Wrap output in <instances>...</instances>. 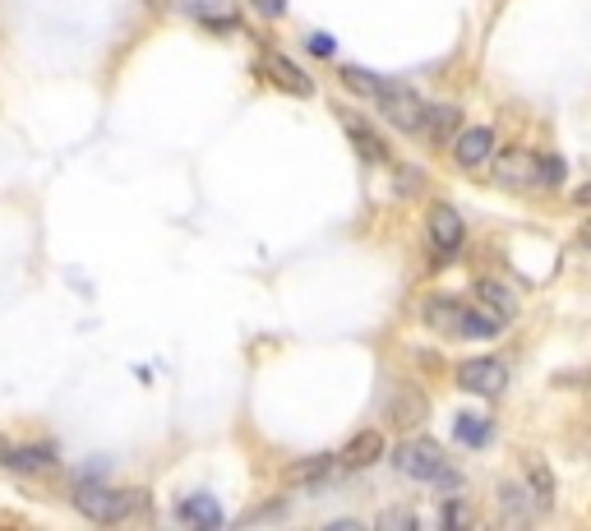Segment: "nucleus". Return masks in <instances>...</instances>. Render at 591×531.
Masks as SVG:
<instances>
[{"instance_id": "6ab92c4d", "label": "nucleus", "mask_w": 591, "mask_h": 531, "mask_svg": "<svg viewBox=\"0 0 591 531\" xmlns=\"http://www.w3.org/2000/svg\"><path fill=\"white\" fill-rule=\"evenodd\" d=\"M425 134H430V144H448V139H458V107H430L425 116Z\"/></svg>"}, {"instance_id": "bb28decb", "label": "nucleus", "mask_w": 591, "mask_h": 531, "mask_svg": "<svg viewBox=\"0 0 591 531\" xmlns=\"http://www.w3.org/2000/svg\"><path fill=\"white\" fill-rule=\"evenodd\" d=\"M462 518H467V513H462L458 504H448V508H444V522H462Z\"/></svg>"}, {"instance_id": "9b49d317", "label": "nucleus", "mask_w": 591, "mask_h": 531, "mask_svg": "<svg viewBox=\"0 0 591 531\" xmlns=\"http://www.w3.org/2000/svg\"><path fill=\"white\" fill-rule=\"evenodd\" d=\"M264 74L282 88V93H291V97H310V93H314L310 74H305L296 61H287V56H268V61H264Z\"/></svg>"}, {"instance_id": "a878e982", "label": "nucleus", "mask_w": 591, "mask_h": 531, "mask_svg": "<svg viewBox=\"0 0 591 531\" xmlns=\"http://www.w3.org/2000/svg\"><path fill=\"white\" fill-rule=\"evenodd\" d=\"M254 10L259 14H282L287 10V0H254Z\"/></svg>"}, {"instance_id": "39448f33", "label": "nucleus", "mask_w": 591, "mask_h": 531, "mask_svg": "<svg viewBox=\"0 0 591 531\" xmlns=\"http://www.w3.org/2000/svg\"><path fill=\"white\" fill-rule=\"evenodd\" d=\"M495 181L518 190V185H541V157H531L527 148H508L495 157Z\"/></svg>"}, {"instance_id": "20e7f679", "label": "nucleus", "mask_w": 591, "mask_h": 531, "mask_svg": "<svg viewBox=\"0 0 591 531\" xmlns=\"http://www.w3.org/2000/svg\"><path fill=\"white\" fill-rule=\"evenodd\" d=\"M425 231H430V250H435L439 259H453V254L462 250V241H467V227H462V218H458V208H453V204H435V208H430Z\"/></svg>"}, {"instance_id": "dca6fc26", "label": "nucleus", "mask_w": 591, "mask_h": 531, "mask_svg": "<svg viewBox=\"0 0 591 531\" xmlns=\"http://www.w3.org/2000/svg\"><path fill=\"white\" fill-rule=\"evenodd\" d=\"M176 518L190 527H222V504L213 495H190L176 504Z\"/></svg>"}, {"instance_id": "cd10ccee", "label": "nucleus", "mask_w": 591, "mask_h": 531, "mask_svg": "<svg viewBox=\"0 0 591 531\" xmlns=\"http://www.w3.org/2000/svg\"><path fill=\"white\" fill-rule=\"evenodd\" d=\"M578 204H591V185H582L578 190Z\"/></svg>"}, {"instance_id": "412c9836", "label": "nucleus", "mask_w": 591, "mask_h": 531, "mask_svg": "<svg viewBox=\"0 0 591 531\" xmlns=\"http://www.w3.org/2000/svg\"><path fill=\"white\" fill-rule=\"evenodd\" d=\"M527 485L536 490V499H541L545 508L555 504V476H550V467H545L541 458H527Z\"/></svg>"}, {"instance_id": "393cba45", "label": "nucleus", "mask_w": 591, "mask_h": 531, "mask_svg": "<svg viewBox=\"0 0 591 531\" xmlns=\"http://www.w3.org/2000/svg\"><path fill=\"white\" fill-rule=\"evenodd\" d=\"M310 51H314V56H333V51H338V42H333L328 33H314L310 37Z\"/></svg>"}, {"instance_id": "f257e3e1", "label": "nucleus", "mask_w": 591, "mask_h": 531, "mask_svg": "<svg viewBox=\"0 0 591 531\" xmlns=\"http://www.w3.org/2000/svg\"><path fill=\"white\" fill-rule=\"evenodd\" d=\"M70 499H74V508H79L88 522H125L130 513L144 508V490H116V485L88 481V476L74 481Z\"/></svg>"}, {"instance_id": "b1692460", "label": "nucleus", "mask_w": 591, "mask_h": 531, "mask_svg": "<svg viewBox=\"0 0 591 531\" xmlns=\"http://www.w3.org/2000/svg\"><path fill=\"white\" fill-rule=\"evenodd\" d=\"M568 167H564V157H541V185H564Z\"/></svg>"}, {"instance_id": "4468645a", "label": "nucleus", "mask_w": 591, "mask_h": 531, "mask_svg": "<svg viewBox=\"0 0 591 531\" xmlns=\"http://www.w3.org/2000/svg\"><path fill=\"white\" fill-rule=\"evenodd\" d=\"M462 305L458 301H448V296H430V301L421 305V319L430 328H435V333H462Z\"/></svg>"}, {"instance_id": "1a4fd4ad", "label": "nucleus", "mask_w": 591, "mask_h": 531, "mask_svg": "<svg viewBox=\"0 0 591 531\" xmlns=\"http://www.w3.org/2000/svg\"><path fill=\"white\" fill-rule=\"evenodd\" d=\"M342 467L347 471H361V467H374V462L384 458V435L379 430H361V435H351L347 444H342Z\"/></svg>"}, {"instance_id": "2eb2a0df", "label": "nucleus", "mask_w": 591, "mask_h": 531, "mask_svg": "<svg viewBox=\"0 0 591 531\" xmlns=\"http://www.w3.org/2000/svg\"><path fill=\"white\" fill-rule=\"evenodd\" d=\"M342 88H351L356 97H374V102H384L388 93L398 84H388L384 74H370V70H361V65H342Z\"/></svg>"}, {"instance_id": "a211bd4d", "label": "nucleus", "mask_w": 591, "mask_h": 531, "mask_svg": "<svg viewBox=\"0 0 591 531\" xmlns=\"http://www.w3.org/2000/svg\"><path fill=\"white\" fill-rule=\"evenodd\" d=\"M476 301H485L490 305V310H499L504 314V319H513V314H518V291H508L504 282H476Z\"/></svg>"}, {"instance_id": "aec40b11", "label": "nucleus", "mask_w": 591, "mask_h": 531, "mask_svg": "<svg viewBox=\"0 0 591 531\" xmlns=\"http://www.w3.org/2000/svg\"><path fill=\"white\" fill-rule=\"evenodd\" d=\"M5 462H10L14 471H51L56 467V453H51L47 444L42 448H10V458Z\"/></svg>"}, {"instance_id": "4be33fe9", "label": "nucleus", "mask_w": 591, "mask_h": 531, "mask_svg": "<svg viewBox=\"0 0 591 531\" xmlns=\"http://www.w3.org/2000/svg\"><path fill=\"white\" fill-rule=\"evenodd\" d=\"M453 435H458L467 448H481V444H490V421H485V416H458Z\"/></svg>"}, {"instance_id": "9d476101", "label": "nucleus", "mask_w": 591, "mask_h": 531, "mask_svg": "<svg viewBox=\"0 0 591 531\" xmlns=\"http://www.w3.org/2000/svg\"><path fill=\"white\" fill-rule=\"evenodd\" d=\"M499 508H504V522H531L536 513H541V499H536V490L531 485H499Z\"/></svg>"}, {"instance_id": "f8f14e48", "label": "nucleus", "mask_w": 591, "mask_h": 531, "mask_svg": "<svg viewBox=\"0 0 591 531\" xmlns=\"http://www.w3.org/2000/svg\"><path fill=\"white\" fill-rule=\"evenodd\" d=\"M338 471H347V467H342V458H310V462H301V467H291V471H287V481L319 495V490H324V485L333 481Z\"/></svg>"}, {"instance_id": "f03ea898", "label": "nucleus", "mask_w": 591, "mask_h": 531, "mask_svg": "<svg viewBox=\"0 0 591 531\" xmlns=\"http://www.w3.org/2000/svg\"><path fill=\"white\" fill-rule=\"evenodd\" d=\"M393 462H398V471L411 476V481H439V476L448 471L444 448H439L435 439H402Z\"/></svg>"}, {"instance_id": "6e6552de", "label": "nucleus", "mask_w": 591, "mask_h": 531, "mask_svg": "<svg viewBox=\"0 0 591 531\" xmlns=\"http://www.w3.org/2000/svg\"><path fill=\"white\" fill-rule=\"evenodd\" d=\"M384 416L398 430H416V425H425V416H430V402H425V393L421 388H411V384H402L393 398H388V407H384Z\"/></svg>"}, {"instance_id": "7ed1b4c3", "label": "nucleus", "mask_w": 591, "mask_h": 531, "mask_svg": "<svg viewBox=\"0 0 591 531\" xmlns=\"http://www.w3.org/2000/svg\"><path fill=\"white\" fill-rule=\"evenodd\" d=\"M458 384L467 393H481V398H499L508 384V365L495 361V356H471V361L458 365Z\"/></svg>"}, {"instance_id": "423d86ee", "label": "nucleus", "mask_w": 591, "mask_h": 531, "mask_svg": "<svg viewBox=\"0 0 591 531\" xmlns=\"http://www.w3.org/2000/svg\"><path fill=\"white\" fill-rule=\"evenodd\" d=\"M379 107H384V116L398 125L402 134H421L425 130V116H430V107H425L416 93H407V88H393Z\"/></svg>"}, {"instance_id": "0eeeda50", "label": "nucleus", "mask_w": 591, "mask_h": 531, "mask_svg": "<svg viewBox=\"0 0 591 531\" xmlns=\"http://www.w3.org/2000/svg\"><path fill=\"white\" fill-rule=\"evenodd\" d=\"M453 157H458L462 167L495 162V130H490V125H467V130L453 139Z\"/></svg>"}, {"instance_id": "5701e85b", "label": "nucleus", "mask_w": 591, "mask_h": 531, "mask_svg": "<svg viewBox=\"0 0 591 531\" xmlns=\"http://www.w3.org/2000/svg\"><path fill=\"white\" fill-rule=\"evenodd\" d=\"M379 527H388V531H411V527H416V513H411V508H388L384 518H379Z\"/></svg>"}, {"instance_id": "f3484780", "label": "nucleus", "mask_w": 591, "mask_h": 531, "mask_svg": "<svg viewBox=\"0 0 591 531\" xmlns=\"http://www.w3.org/2000/svg\"><path fill=\"white\" fill-rule=\"evenodd\" d=\"M504 324H508L504 314L490 310L485 301H476L467 314H462V333H467V338H495V333H504Z\"/></svg>"}, {"instance_id": "ddd939ff", "label": "nucleus", "mask_w": 591, "mask_h": 531, "mask_svg": "<svg viewBox=\"0 0 591 531\" xmlns=\"http://www.w3.org/2000/svg\"><path fill=\"white\" fill-rule=\"evenodd\" d=\"M347 121V139H351V148L361 153V162H370V167H384L388 162V148H384V139L374 130H365V121H356V116H342Z\"/></svg>"}]
</instances>
